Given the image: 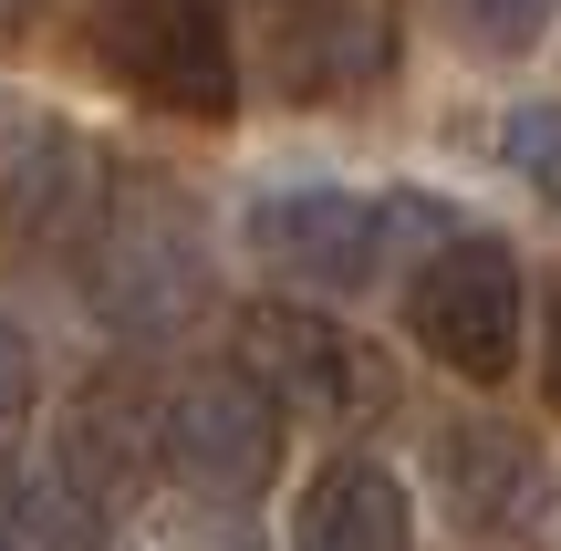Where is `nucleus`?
I'll use <instances>...</instances> for the list:
<instances>
[{
  "mask_svg": "<svg viewBox=\"0 0 561 551\" xmlns=\"http://www.w3.org/2000/svg\"><path fill=\"white\" fill-rule=\"evenodd\" d=\"M280 448H291V416H280L240 365L229 375H187V386L157 395V469L178 479L187 500H208V510H250L280 479Z\"/></svg>",
  "mask_w": 561,
  "mask_h": 551,
  "instance_id": "39448f33",
  "label": "nucleus"
},
{
  "mask_svg": "<svg viewBox=\"0 0 561 551\" xmlns=\"http://www.w3.org/2000/svg\"><path fill=\"white\" fill-rule=\"evenodd\" d=\"M541 395H551V416H561V291L541 302Z\"/></svg>",
  "mask_w": 561,
  "mask_h": 551,
  "instance_id": "f3484780",
  "label": "nucleus"
},
{
  "mask_svg": "<svg viewBox=\"0 0 561 551\" xmlns=\"http://www.w3.org/2000/svg\"><path fill=\"white\" fill-rule=\"evenodd\" d=\"M500 167L561 219V94H530V104L500 115Z\"/></svg>",
  "mask_w": 561,
  "mask_h": 551,
  "instance_id": "4468645a",
  "label": "nucleus"
},
{
  "mask_svg": "<svg viewBox=\"0 0 561 551\" xmlns=\"http://www.w3.org/2000/svg\"><path fill=\"white\" fill-rule=\"evenodd\" d=\"M229 365L271 395L280 416H375L396 395V365L354 323L312 302H240L229 312Z\"/></svg>",
  "mask_w": 561,
  "mask_h": 551,
  "instance_id": "423d86ee",
  "label": "nucleus"
},
{
  "mask_svg": "<svg viewBox=\"0 0 561 551\" xmlns=\"http://www.w3.org/2000/svg\"><path fill=\"white\" fill-rule=\"evenodd\" d=\"M94 62L178 125L240 115V21L229 0H94Z\"/></svg>",
  "mask_w": 561,
  "mask_h": 551,
  "instance_id": "7ed1b4c3",
  "label": "nucleus"
},
{
  "mask_svg": "<svg viewBox=\"0 0 561 551\" xmlns=\"http://www.w3.org/2000/svg\"><path fill=\"white\" fill-rule=\"evenodd\" d=\"M53 479H73L94 510H125V500L146 490V469H157V406H136V395H83V406H62L53 427V458H42Z\"/></svg>",
  "mask_w": 561,
  "mask_h": 551,
  "instance_id": "9b49d317",
  "label": "nucleus"
},
{
  "mask_svg": "<svg viewBox=\"0 0 561 551\" xmlns=\"http://www.w3.org/2000/svg\"><path fill=\"white\" fill-rule=\"evenodd\" d=\"M271 11V83L291 104H354L396 73V21L375 0H261Z\"/></svg>",
  "mask_w": 561,
  "mask_h": 551,
  "instance_id": "6e6552de",
  "label": "nucleus"
},
{
  "mask_svg": "<svg viewBox=\"0 0 561 551\" xmlns=\"http://www.w3.org/2000/svg\"><path fill=\"white\" fill-rule=\"evenodd\" d=\"M291 551H416V500L385 458L343 448L301 479L291 500Z\"/></svg>",
  "mask_w": 561,
  "mask_h": 551,
  "instance_id": "9d476101",
  "label": "nucleus"
},
{
  "mask_svg": "<svg viewBox=\"0 0 561 551\" xmlns=\"http://www.w3.org/2000/svg\"><path fill=\"white\" fill-rule=\"evenodd\" d=\"M437 32L468 62H530L561 32V0H437Z\"/></svg>",
  "mask_w": 561,
  "mask_h": 551,
  "instance_id": "ddd939ff",
  "label": "nucleus"
},
{
  "mask_svg": "<svg viewBox=\"0 0 561 551\" xmlns=\"http://www.w3.org/2000/svg\"><path fill=\"white\" fill-rule=\"evenodd\" d=\"M21 21H32V0H0V42H21Z\"/></svg>",
  "mask_w": 561,
  "mask_h": 551,
  "instance_id": "a211bd4d",
  "label": "nucleus"
},
{
  "mask_svg": "<svg viewBox=\"0 0 561 551\" xmlns=\"http://www.w3.org/2000/svg\"><path fill=\"white\" fill-rule=\"evenodd\" d=\"M73 271H83V302L115 333H136V344L178 333L208 302V240H198V219H187V198L167 177H115V198L83 229Z\"/></svg>",
  "mask_w": 561,
  "mask_h": 551,
  "instance_id": "f257e3e1",
  "label": "nucleus"
},
{
  "mask_svg": "<svg viewBox=\"0 0 561 551\" xmlns=\"http://www.w3.org/2000/svg\"><path fill=\"white\" fill-rule=\"evenodd\" d=\"M32 395H42V344L0 312V416H32Z\"/></svg>",
  "mask_w": 561,
  "mask_h": 551,
  "instance_id": "dca6fc26",
  "label": "nucleus"
},
{
  "mask_svg": "<svg viewBox=\"0 0 561 551\" xmlns=\"http://www.w3.org/2000/svg\"><path fill=\"white\" fill-rule=\"evenodd\" d=\"M405 198H375V187H333V177H291L261 187L240 208V250L271 271L280 291H312V302H364L396 261Z\"/></svg>",
  "mask_w": 561,
  "mask_h": 551,
  "instance_id": "f03ea898",
  "label": "nucleus"
},
{
  "mask_svg": "<svg viewBox=\"0 0 561 551\" xmlns=\"http://www.w3.org/2000/svg\"><path fill=\"white\" fill-rule=\"evenodd\" d=\"M426 458H437V500L468 531H530L551 510V448L510 416H437Z\"/></svg>",
  "mask_w": 561,
  "mask_h": 551,
  "instance_id": "1a4fd4ad",
  "label": "nucleus"
},
{
  "mask_svg": "<svg viewBox=\"0 0 561 551\" xmlns=\"http://www.w3.org/2000/svg\"><path fill=\"white\" fill-rule=\"evenodd\" d=\"M0 551H104V510L53 469H21L0 490Z\"/></svg>",
  "mask_w": 561,
  "mask_h": 551,
  "instance_id": "f8f14e48",
  "label": "nucleus"
},
{
  "mask_svg": "<svg viewBox=\"0 0 561 551\" xmlns=\"http://www.w3.org/2000/svg\"><path fill=\"white\" fill-rule=\"evenodd\" d=\"M520 333H530V291L520 261L479 229H447L416 271H405V344L458 386H510L520 375Z\"/></svg>",
  "mask_w": 561,
  "mask_h": 551,
  "instance_id": "20e7f679",
  "label": "nucleus"
},
{
  "mask_svg": "<svg viewBox=\"0 0 561 551\" xmlns=\"http://www.w3.org/2000/svg\"><path fill=\"white\" fill-rule=\"evenodd\" d=\"M146 551H271V541L250 531L240 510H208V500H187L178 520H157V531H146Z\"/></svg>",
  "mask_w": 561,
  "mask_h": 551,
  "instance_id": "2eb2a0df",
  "label": "nucleus"
},
{
  "mask_svg": "<svg viewBox=\"0 0 561 551\" xmlns=\"http://www.w3.org/2000/svg\"><path fill=\"white\" fill-rule=\"evenodd\" d=\"M115 177L83 146V125L62 104L0 83V240L11 250H83V229L104 219Z\"/></svg>",
  "mask_w": 561,
  "mask_h": 551,
  "instance_id": "0eeeda50",
  "label": "nucleus"
}]
</instances>
